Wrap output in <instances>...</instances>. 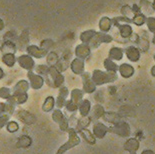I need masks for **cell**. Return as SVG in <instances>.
Masks as SVG:
<instances>
[{
    "label": "cell",
    "mask_w": 155,
    "mask_h": 154,
    "mask_svg": "<svg viewBox=\"0 0 155 154\" xmlns=\"http://www.w3.org/2000/svg\"><path fill=\"white\" fill-rule=\"evenodd\" d=\"M154 60H155V55H154Z\"/></svg>",
    "instance_id": "cell-43"
},
{
    "label": "cell",
    "mask_w": 155,
    "mask_h": 154,
    "mask_svg": "<svg viewBox=\"0 0 155 154\" xmlns=\"http://www.w3.org/2000/svg\"><path fill=\"white\" fill-rule=\"evenodd\" d=\"M68 134H69V137H68L67 142L64 143L63 145L58 149V151L56 152V154H64L67 150L73 148V147H75L80 143V137L77 135L76 130L74 128H69Z\"/></svg>",
    "instance_id": "cell-2"
},
{
    "label": "cell",
    "mask_w": 155,
    "mask_h": 154,
    "mask_svg": "<svg viewBox=\"0 0 155 154\" xmlns=\"http://www.w3.org/2000/svg\"><path fill=\"white\" fill-rule=\"evenodd\" d=\"M83 91L80 89H73L71 91V101L75 104H77L79 106V104L82 100H83Z\"/></svg>",
    "instance_id": "cell-22"
},
{
    "label": "cell",
    "mask_w": 155,
    "mask_h": 154,
    "mask_svg": "<svg viewBox=\"0 0 155 154\" xmlns=\"http://www.w3.org/2000/svg\"><path fill=\"white\" fill-rule=\"evenodd\" d=\"M17 117L22 121V122H24L25 124H28V125H30V124H33L35 122V120H36L33 114L29 113L28 111H25V110L18 111V112H17Z\"/></svg>",
    "instance_id": "cell-9"
},
{
    "label": "cell",
    "mask_w": 155,
    "mask_h": 154,
    "mask_svg": "<svg viewBox=\"0 0 155 154\" xmlns=\"http://www.w3.org/2000/svg\"><path fill=\"white\" fill-rule=\"evenodd\" d=\"M9 118H10V115H8V114H3L0 116V129L3 128L8 123Z\"/></svg>",
    "instance_id": "cell-35"
},
{
    "label": "cell",
    "mask_w": 155,
    "mask_h": 154,
    "mask_svg": "<svg viewBox=\"0 0 155 154\" xmlns=\"http://www.w3.org/2000/svg\"><path fill=\"white\" fill-rule=\"evenodd\" d=\"M57 61H58V57H57V55H56L55 53H50L48 55V57H47V62H48V64H50L51 65V67L53 66V65H55L56 63H57Z\"/></svg>",
    "instance_id": "cell-34"
},
{
    "label": "cell",
    "mask_w": 155,
    "mask_h": 154,
    "mask_svg": "<svg viewBox=\"0 0 155 154\" xmlns=\"http://www.w3.org/2000/svg\"><path fill=\"white\" fill-rule=\"evenodd\" d=\"M151 75H152L153 77H155V65L152 67V69H151Z\"/></svg>",
    "instance_id": "cell-40"
},
{
    "label": "cell",
    "mask_w": 155,
    "mask_h": 154,
    "mask_svg": "<svg viewBox=\"0 0 155 154\" xmlns=\"http://www.w3.org/2000/svg\"><path fill=\"white\" fill-rule=\"evenodd\" d=\"M118 114H119L121 117H123V116H134L133 115L134 110H133V108L130 107V106H122L120 108Z\"/></svg>",
    "instance_id": "cell-28"
},
{
    "label": "cell",
    "mask_w": 155,
    "mask_h": 154,
    "mask_svg": "<svg viewBox=\"0 0 155 154\" xmlns=\"http://www.w3.org/2000/svg\"><path fill=\"white\" fill-rule=\"evenodd\" d=\"M82 80H83V92L85 93H93L96 90V85L92 81L89 73H83L81 75Z\"/></svg>",
    "instance_id": "cell-4"
},
{
    "label": "cell",
    "mask_w": 155,
    "mask_h": 154,
    "mask_svg": "<svg viewBox=\"0 0 155 154\" xmlns=\"http://www.w3.org/2000/svg\"><path fill=\"white\" fill-rule=\"evenodd\" d=\"M141 154H155V153L150 149H145V150H143L142 152H141Z\"/></svg>",
    "instance_id": "cell-39"
},
{
    "label": "cell",
    "mask_w": 155,
    "mask_h": 154,
    "mask_svg": "<svg viewBox=\"0 0 155 154\" xmlns=\"http://www.w3.org/2000/svg\"><path fill=\"white\" fill-rule=\"evenodd\" d=\"M122 57H123V52H122L120 48L114 47V48H112L109 52V59H111V60L119 61L122 59Z\"/></svg>",
    "instance_id": "cell-25"
},
{
    "label": "cell",
    "mask_w": 155,
    "mask_h": 154,
    "mask_svg": "<svg viewBox=\"0 0 155 154\" xmlns=\"http://www.w3.org/2000/svg\"><path fill=\"white\" fill-rule=\"evenodd\" d=\"M29 89V84L26 80H21L15 85L14 87V93L13 94H23L26 93Z\"/></svg>",
    "instance_id": "cell-20"
},
{
    "label": "cell",
    "mask_w": 155,
    "mask_h": 154,
    "mask_svg": "<svg viewBox=\"0 0 155 154\" xmlns=\"http://www.w3.org/2000/svg\"><path fill=\"white\" fill-rule=\"evenodd\" d=\"M91 116L90 118L91 120L92 119H100L103 117L104 113H105V110H104V107L100 105V104H95V105L93 106V108H91Z\"/></svg>",
    "instance_id": "cell-14"
},
{
    "label": "cell",
    "mask_w": 155,
    "mask_h": 154,
    "mask_svg": "<svg viewBox=\"0 0 155 154\" xmlns=\"http://www.w3.org/2000/svg\"><path fill=\"white\" fill-rule=\"evenodd\" d=\"M78 110L81 116H88L91 111V102L88 99H83L79 104Z\"/></svg>",
    "instance_id": "cell-16"
},
{
    "label": "cell",
    "mask_w": 155,
    "mask_h": 154,
    "mask_svg": "<svg viewBox=\"0 0 155 154\" xmlns=\"http://www.w3.org/2000/svg\"><path fill=\"white\" fill-rule=\"evenodd\" d=\"M31 144H32V140L30 137L27 135H23L19 138L17 143H16V146H17V148H28Z\"/></svg>",
    "instance_id": "cell-23"
},
{
    "label": "cell",
    "mask_w": 155,
    "mask_h": 154,
    "mask_svg": "<svg viewBox=\"0 0 155 154\" xmlns=\"http://www.w3.org/2000/svg\"><path fill=\"white\" fill-rule=\"evenodd\" d=\"M90 122H91V118L89 116H82L81 118L77 121L76 128H74V129L76 130V132H78V131H80L82 129L87 128Z\"/></svg>",
    "instance_id": "cell-21"
},
{
    "label": "cell",
    "mask_w": 155,
    "mask_h": 154,
    "mask_svg": "<svg viewBox=\"0 0 155 154\" xmlns=\"http://www.w3.org/2000/svg\"><path fill=\"white\" fill-rule=\"evenodd\" d=\"M109 132H112L114 134H117L120 137H129L131 134V128L130 125L125 121L121 120L115 125H112L109 127Z\"/></svg>",
    "instance_id": "cell-3"
},
{
    "label": "cell",
    "mask_w": 155,
    "mask_h": 154,
    "mask_svg": "<svg viewBox=\"0 0 155 154\" xmlns=\"http://www.w3.org/2000/svg\"><path fill=\"white\" fill-rule=\"evenodd\" d=\"M153 42H154V43H155V36H154V38H153Z\"/></svg>",
    "instance_id": "cell-42"
},
{
    "label": "cell",
    "mask_w": 155,
    "mask_h": 154,
    "mask_svg": "<svg viewBox=\"0 0 155 154\" xmlns=\"http://www.w3.org/2000/svg\"><path fill=\"white\" fill-rule=\"evenodd\" d=\"M131 154H136V153H131Z\"/></svg>",
    "instance_id": "cell-44"
},
{
    "label": "cell",
    "mask_w": 155,
    "mask_h": 154,
    "mask_svg": "<svg viewBox=\"0 0 155 154\" xmlns=\"http://www.w3.org/2000/svg\"><path fill=\"white\" fill-rule=\"evenodd\" d=\"M55 105V100L52 96H48L45 99L43 105H42V110L45 111V112H50L51 110H53Z\"/></svg>",
    "instance_id": "cell-24"
},
{
    "label": "cell",
    "mask_w": 155,
    "mask_h": 154,
    "mask_svg": "<svg viewBox=\"0 0 155 154\" xmlns=\"http://www.w3.org/2000/svg\"><path fill=\"white\" fill-rule=\"evenodd\" d=\"M65 118L64 114L62 113V111L60 109H56L53 111V113H52V119H53L56 123H60L62 120Z\"/></svg>",
    "instance_id": "cell-30"
},
{
    "label": "cell",
    "mask_w": 155,
    "mask_h": 154,
    "mask_svg": "<svg viewBox=\"0 0 155 154\" xmlns=\"http://www.w3.org/2000/svg\"><path fill=\"white\" fill-rule=\"evenodd\" d=\"M27 51H28V53L30 54V55H33L34 57H43L45 53H46V51L45 50H41V49H39L38 47H36V46H29L27 48Z\"/></svg>",
    "instance_id": "cell-26"
},
{
    "label": "cell",
    "mask_w": 155,
    "mask_h": 154,
    "mask_svg": "<svg viewBox=\"0 0 155 154\" xmlns=\"http://www.w3.org/2000/svg\"><path fill=\"white\" fill-rule=\"evenodd\" d=\"M78 133L80 134L82 138H83L87 143L95 144V142H96V138H95V136L93 135V133H92L90 130H88L87 128L78 131Z\"/></svg>",
    "instance_id": "cell-18"
},
{
    "label": "cell",
    "mask_w": 155,
    "mask_h": 154,
    "mask_svg": "<svg viewBox=\"0 0 155 154\" xmlns=\"http://www.w3.org/2000/svg\"><path fill=\"white\" fill-rule=\"evenodd\" d=\"M10 96H11V92H10V89H9V88H7V87L0 88V98L8 99Z\"/></svg>",
    "instance_id": "cell-31"
},
{
    "label": "cell",
    "mask_w": 155,
    "mask_h": 154,
    "mask_svg": "<svg viewBox=\"0 0 155 154\" xmlns=\"http://www.w3.org/2000/svg\"><path fill=\"white\" fill-rule=\"evenodd\" d=\"M102 118L106 122L111 123L112 125H115V124H117L122 120V117L116 112H105Z\"/></svg>",
    "instance_id": "cell-12"
},
{
    "label": "cell",
    "mask_w": 155,
    "mask_h": 154,
    "mask_svg": "<svg viewBox=\"0 0 155 154\" xmlns=\"http://www.w3.org/2000/svg\"><path fill=\"white\" fill-rule=\"evenodd\" d=\"M27 93H23V94H13L7 99V102L12 104L13 106L17 105V104H22L27 101Z\"/></svg>",
    "instance_id": "cell-10"
},
{
    "label": "cell",
    "mask_w": 155,
    "mask_h": 154,
    "mask_svg": "<svg viewBox=\"0 0 155 154\" xmlns=\"http://www.w3.org/2000/svg\"><path fill=\"white\" fill-rule=\"evenodd\" d=\"M59 127H60V129L62 130V131H68V129H69V121H68V119L65 117V118L61 121L60 123H59Z\"/></svg>",
    "instance_id": "cell-36"
},
{
    "label": "cell",
    "mask_w": 155,
    "mask_h": 154,
    "mask_svg": "<svg viewBox=\"0 0 155 154\" xmlns=\"http://www.w3.org/2000/svg\"><path fill=\"white\" fill-rule=\"evenodd\" d=\"M91 79L95 83V85H103L115 81L117 79V75L114 72H103L101 70H94Z\"/></svg>",
    "instance_id": "cell-1"
},
{
    "label": "cell",
    "mask_w": 155,
    "mask_h": 154,
    "mask_svg": "<svg viewBox=\"0 0 155 154\" xmlns=\"http://www.w3.org/2000/svg\"><path fill=\"white\" fill-rule=\"evenodd\" d=\"M75 53H76L77 57L79 58V59L83 60L84 58H86L89 55L90 50H89V47L87 46V45L81 44V45H79V46L76 47V51H75Z\"/></svg>",
    "instance_id": "cell-19"
},
{
    "label": "cell",
    "mask_w": 155,
    "mask_h": 154,
    "mask_svg": "<svg viewBox=\"0 0 155 154\" xmlns=\"http://www.w3.org/2000/svg\"><path fill=\"white\" fill-rule=\"evenodd\" d=\"M65 107H66V110L69 111V112H75V111H77L78 109V105L77 104H75L72 102L71 100L69 101H66V103H65Z\"/></svg>",
    "instance_id": "cell-32"
},
{
    "label": "cell",
    "mask_w": 155,
    "mask_h": 154,
    "mask_svg": "<svg viewBox=\"0 0 155 154\" xmlns=\"http://www.w3.org/2000/svg\"><path fill=\"white\" fill-rule=\"evenodd\" d=\"M69 91L65 86H61L60 89H59V94L57 97V100H56V106L58 107V109L65 106V103H66V97L68 96Z\"/></svg>",
    "instance_id": "cell-8"
},
{
    "label": "cell",
    "mask_w": 155,
    "mask_h": 154,
    "mask_svg": "<svg viewBox=\"0 0 155 154\" xmlns=\"http://www.w3.org/2000/svg\"><path fill=\"white\" fill-rule=\"evenodd\" d=\"M104 66L108 72H114V73H116L118 70V67H119V66H117L111 59H109V58L104 61Z\"/></svg>",
    "instance_id": "cell-27"
},
{
    "label": "cell",
    "mask_w": 155,
    "mask_h": 154,
    "mask_svg": "<svg viewBox=\"0 0 155 154\" xmlns=\"http://www.w3.org/2000/svg\"><path fill=\"white\" fill-rule=\"evenodd\" d=\"M36 71L40 74L46 75V74H48V72H49V67L45 66V65H39V66H37V68H36Z\"/></svg>",
    "instance_id": "cell-37"
},
{
    "label": "cell",
    "mask_w": 155,
    "mask_h": 154,
    "mask_svg": "<svg viewBox=\"0 0 155 154\" xmlns=\"http://www.w3.org/2000/svg\"><path fill=\"white\" fill-rule=\"evenodd\" d=\"M28 78H29V80H30L31 87L33 88V89H40V88L43 86L44 79L40 76V75L35 74L34 72H32V71H29Z\"/></svg>",
    "instance_id": "cell-6"
},
{
    "label": "cell",
    "mask_w": 155,
    "mask_h": 154,
    "mask_svg": "<svg viewBox=\"0 0 155 154\" xmlns=\"http://www.w3.org/2000/svg\"><path fill=\"white\" fill-rule=\"evenodd\" d=\"M7 130L9 131L10 133H14L16 132V131L18 130L19 128V125L17 122H15V121H10V122H8L7 124Z\"/></svg>",
    "instance_id": "cell-33"
},
{
    "label": "cell",
    "mask_w": 155,
    "mask_h": 154,
    "mask_svg": "<svg viewBox=\"0 0 155 154\" xmlns=\"http://www.w3.org/2000/svg\"><path fill=\"white\" fill-rule=\"evenodd\" d=\"M139 146H140V142L137 138H129L124 143V150H126L130 154L136 153L137 150L139 149Z\"/></svg>",
    "instance_id": "cell-7"
},
{
    "label": "cell",
    "mask_w": 155,
    "mask_h": 154,
    "mask_svg": "<svg viewBox=\"0 0 155 154\" xmlns=\"http://www.w3.org/2000/svg\"><path fill=\"white\" fill-rule=\"evenodd\" d=\"M148 26L150 27L151 31H155V18H149L148 20Z\"/></svg>",
    "instance_id": "cell-38"
},
{
    "label": "cell",
    "mask_w": 155,
    "mask_h": 154,
    "mask_svg": "<svg viewBox=\"0 0 155 154\" xmlns=\"http://www.w3.org/2000/svg\"><path fill=\"white\" fill-rule=\"evenodd\" d=\"M71 69L75 74L82 75L84 71V61L82 59H79V58L74 59L71 63Z\"/></svg>",
    "instance_id": "cell-15"
},
{
    "label": "cell",
    "mask_w": 155,
    "mask_h": 154,
    "mask_svg": "<svg viewBox=\"0 0 155 154\" xmlns=\"http://www.w3.org/2000/svg\"><path fill=\"white\" fill-rule=\"evenodd\" d=\"M2 61L4 62V63L7 65V66L11 67V66L14 65V63L16 62V59H15V57H14V55H13V53H7V54H5L4 56H3Z\"/></svg>",
    "instance_id": "cell-29"
},
{
    "label": "cell",
    "mask_w": 155,
    "mask_h": 154,
    "mask_svg": "<svg viewBox=\"0 0 155 154\" xmlns=\"http://www.w3.org/2000/svg\"><path fill=\"white\" fill-rule=\"evenodd\" d=\"M3 76H4V72H3V70L0 68V79H1Z\"/></svg>",
    "instance_id": "cell-41"
},
{
    "label": "cell",
    "mask_w": 155,
    "mask_h": 154,
    "mask_svg": "<svg viewBox=\"0 0 155 154\" xmlns=\"http://www.w3.org/2000/svg\"><path fill=\"white\" fill-rule=\"evenodd\" d=\"M107 132H109V127H107L105 124L101 122H96L93 125V132L92 133H93V135L95 136V138H98V139L104 138Z\"/></svg>",
    "instance_id": "cell-5"
},
{
    "label": "cell",
    "mask_w": 155,
    "mask_h": 154,
    "mask_svg": "<svg viewBox=\"0 0 155 154\" xmlns=\"http://www.w3.org/2000/svg\"><path fill=\"white\" fill-rule=\"evenodd\" d=\"M118 71H119L120 75L123 78H130L134 74V68L129 64H122L118 67Z\"/></svg>",
    "instance_id": "cell-13"
},
{
    "label": "cell",
    "mask_w": 155,
    "mask_h": 154,
    "mask_svg": "<svg viewBox=\"0 0 155 154\" xmlns=\"http://www.w3.org/2000/svg\"><path fill=\"white\" fill-rule=\"evenodd\" d=\"M18 63L22 68L27 69V70H31L34 66L33 59H32L30 56H28V55H22V56L19 57L18 58Z\"/></svg>",
    "instance_id": "cell-11"
},
{
    "label": "cell",
    "mask_w": 155,
    "mask_h": 154,
    "mask_svg": "<svg viewBox=\"0 0 155 154\" xmlns=\"http://www.w3.org/2000/svg\"><path fill=\"white\" fill-rule=\"evenodd\" d=\"M125 53H126V56L128 59L132 62H136L140 58V52L136 47H133V46L128 47L126 50H125Z\"/></svg>",
    "instance_id": "cell-17"
}]
</instances>
